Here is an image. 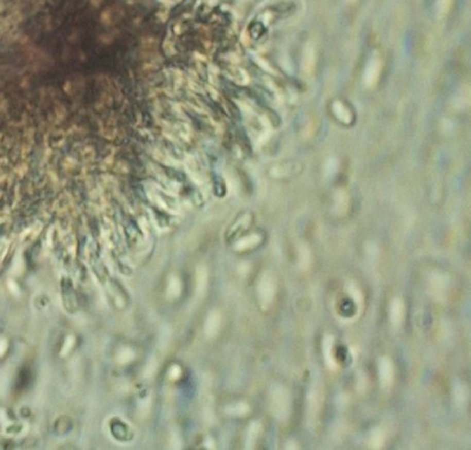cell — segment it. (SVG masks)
<instances>
[{
	"label": "cell",
	"instance_id": "cell-1",
	"mask_svg": "<svg viewBox=\"0 0 471 450\" xmlns=\"http://www.w3.org/2000/svg\"><path fill=\"white\" fill-rule=\"evenodd\" d=\"M153 157H154V159H155V160H157V161H161V162H163V163H166V165H171V162H170V161H172L171 159H170L169 157H167L166 154L162 153L161 151H155V152L153 153Z\"/></svg>",
	"mask_w": 471,
	"mask_h": 450
}]
</instances>
